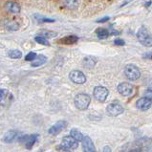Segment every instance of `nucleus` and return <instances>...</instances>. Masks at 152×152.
Masks as SVG:
<instances>
[{"label":"nucleus","instance_id":"f257e3e1","mask_svg":"<svg viewBox=\"0 0 152 152\" xmlns=\"http://www.w3.org/2000/svg\"><path fill=\"white\" fill-rule=\"evenodd\" d=\"M91 102V99L88 96L87 94L84 93H80L77 94L75 97V99H74V102H75V105L77 109L80 110H86L89 106Z\"/></svg>","mask_w":152,"mask_h":152},{"label":"nucleus","instance_id":"f03ea898","mask_svg":"<svg viewBox=\"0 0 152 152\" xmlns=\"http://www.w3.org/2000/svg\"><path fill=\"white\" fill-rule=\"evenodd\" d=\"M137 38L142 45L146 47H152V37L149 34L145 27H141L137 33Z\"/></svg>","mask_w":152,"mask_h":152},{"label":"nucleus","instance_id":"7ed1b4c3","mask_svg":"<svg viewBox=\"0 0 152 152\" xmlns=\"http://www.w3.org/2000/svg\"><path fill=\"white\" fill-rule=\"evenodd\" d=\"M124 75L130 80H137L140 79L141 72L139 70V68L133 64H127L124 67Z\"/></svg>","mask_w":152,"mask_h":152},{"label":"nucleus","instance_id":"20e7f679","mask_svg":"<svg viewBox=\"0 0 152 152\" xmlns=\"http://www.w3.org/2000/svg\"><path fill=\"white\" fill-rule=\"evenodd\" d=\"M108 93L109 92H108L107 88H105L104 86H97V87H95L94 89L93 95L97 101L103 102H105V99H107Z\"/></svg>","mask_w":152,"mask_h":152},{"label":"nucleus","instance_id":"39448f33","mask_svg":"<svg viewBox=\"0 0 152 152\" xmlns=\"http://www.w3.org/2000/svg\"><path fill=\"white\" fill-rule=\"evenodd\" d=\"M69 79H70L74 83L77 84H83L86 82V77L83 73L79 70H74L69 74Z\"/></svg>","mask_w":152,"mask_h":152},{"label":"nucleus","instance_id":"423d86ee","mask_svg":"<svg viewBox=\"0 0 152 152\" xmlns=\"http://www.w3.org/2000/svg\"><path fill=\"white\" fill-rule=\"evenodd\" d=\"M106 112L109 116L116 117L121 115L124 112V107L118 102H112L110 104H108V106L106 108Z\"/></svg>","mask_w":152,"mask_h":152},{"label":"nucleus","instance_id":"0eeeda50","mask_svg":"<svg viewBox=\"0 0 152 152\" xmlns=\"http://www.w3.org/2000/svg\"><path fill=\"white\" fill-rule=\"evenodd\" d=\"M38 134H33V135H25L19 138V141L21 142H24L25 146L27 149H32L34 145V142L37 141Z\"/></svg>","mask_w":152,"mask_h":152},{"label":"nucleus","instance_id":"6e6552de","mask_svg":"<svg viewBox=\"0 0 152 152\" xmlns=\"http://www.w3.org/2000/svg\"><path fill=\"white\" fill-rule=\"evenodd\" d=\"M134 87L132 84L128 83V82H121L118 85V91L119 93L124 97H129L131 96L133 93Z\"/></svg>","mask_w":152,"mask_h":152},{"label":"nucleus","instance_id":"1a4fd4ad","mask_svg":"<svg viewBox=\"0 0 152 152\" xmlns=\"http://www.w3.org/2000/svg\"><path fill=\"white\" fill-rule=\"evenodd\" d=\"M66 126H67V121H58V123H56L54 125H52L50 129L48 130V132L51 135H58V134L61 132Z\"/></svg>","mask_w":152,"mask_h":152},{"label":"nucleus","instance_id":"9d476101","mask_svg":"<svg viewBox=\"0 0 152 152\" xmlns=\"http://www.w3.org/2000/svg\"><path fill=\"white\" fill-rule=\"evenodd\" d=\"M61 145L65 146L66 148L69 149H76L77 146H79V142H77V140H75L72 136H66L62 139V144Z\"/></svg>","mask_w":152,"mask_h":152},{"label":"nucleus","instance_id":"9b49d317","mask_svg":"<svg viewBox=\"0 0 152 152\" xmlns=\"http://www.w3.org/2000/svg\"><path fill=\"white\" fill-rule=\"evenodd\" d=\"M151 104H152V101H150L149 99L144 97V98L139 99L137 101L136 107L138 108L139 110L145 111V110H148L149 108L151 107Z\"/></svg>","mask_w":152,"mask_h":152},{"label":"nucleus","instance_id":"f8f14e48","mask_svg":"<svg viewBox=\"0 0 152 152\" xmlns=\"http://www.w3.org/2000/svg\"><path fill=\"white\" fill-rule=\"evenodd\" d=\"M82 142V148H83L84 152H95L96 148H95L94 142L91 140V138L88 136H84Z\"/></svg>","mask_w":152,"mask_h":152},{"label":"nucleus","instance_id":"ddd939ff","mask_svg":"<svg viewBox=\"0 0 152 152\" xmlns=\"http://www.w3.org/2000/svg\"><path fill=\"white\" fill-rule=\"evenodd\" d=\"M5 8L8 12H12V14H18V12H20V6L14 1L7 2L6 5H5Z\"/></svg>","mask_w":152,"mask_h":152},{"label":"nucleus","instance_id":"4468645a","mask_svg":"<svg viewBox=\"0 0 152 152\" xmlns=\"http://www.w3.org/2000/svg\"><path fill=\"white\" fill-rule=\"evenodd\" d=\"M4 27H5L8 31L15 32L18 30L19 26H18V23L15 22L14 20H5L4 21Z\"/></svg>","mask_w":152,"mask_h":152},{"label":"nucleus","instance_id":"2eb2a0df","mask_svg":"<svg viewBox=\"0 0 152 152\" xmlns=\"http://www.w3.org/2000/svg\"><path fill=\"white\" fill-rule=\"evenodd\" d=\"M17 136V133L16 131H15V130H10V131H8L5 133V135L3 136L2 140L3 142H12L15 141V139L16 138Z\"/></svg>","mask_w":152,"mask_h":152},{"label":"nucleus","instance_id":"dca6fc26","mask_svg":"<svg viewBox=\"0 0 152 152\" xmlns=\"http://www.w3.org/2000/svg\"><path fill=\"white\" fill-rule=\"evenodd\" d=\"M77 40H79V37H76V36H68V37H65L63 38H61L58 42L61 43V44H67V45H70V44H74L76 43Z\"/></svg>","mask_w":152,"mask_h":152},{"label":"nucleus","instance_id":"f3484780","mask_svg":"<svg viewBox=\"0 0 152 152\" xmlns=\"http://www.w3.org/2000/svg\"><path fill=\"white\" fill-rule=\"evenodd\" d=\"M46 61H47V58H46L45 56H43V55H38V56H37V58L32 61V66H34V67L41 66V65H43L44 63H46Z\"/></svg>","mask_w":152,"mask_h":152},{"label":"nucleus","instance_id":"a211bd4d","mask_svg":"<svg viewBox=\"0 0 152 152\" xmlns=\"http://www.w3.org/2000/svg\"><path fill=\"white\" fill-rule=\"evenodd\" d=\"M70 135L75 139V140H77V142H80V141H82L83 140V134H82L79 129H77V128H73L71 129V131H70Z\"/></svg>","mask_w":152,"mask_h":152},{"label":"nucleus","instance_id":"6ab92c4d","mask_svg":"<svg viewBox=\"0 0 152 152\" xmlns=\"http://www.w3.org/2000/svg\"><path fill=\"white\" fill-rule=\"evenodd\" d=\"M96 59L92 56H87V58H85L83 59V66L85 68H93L95 66V64H96Z\"/></svg>","mask_w":152,"mask_h":152},{"label":"nucleus","instance_id":"aec40b11","mask_svg":"<svg viewBox=\"0 0 152 152\" xmlns=\"http://www.w3.org/2000/svg\"><path fill=\"white\" fill-rule=\"evenodd\" d=\"M96 34L99 39H105V38L109 37V33H108V31L106 29H103V28H98L96 30Z\"/></svg>","mask_w":152,"mask_h":152},{"label":"nucleus","instance_id":"412c9836","mask_svg":"<svg viewBox=\"0 0 152 152\" xmlns=\"http://www.w3.org/2000/svg\"><path fill=\"white\" fill-rule=\"evenodd\" d=\"M39 36L41 37H46L47 39L48 38H53V37H56L58 36V34L55 33V32H52V31H49V30H41L39 32Z\"/></svg>","mask_w":152,"mask_h":152},{"label":"nucleus","instance_id":"4be33fe9","mask_svg":"<svg viewBox=\"0 0 152 152\" xmlns=\"http://www.w3.org/2000/svg\"><path fill=\"white\" fill-rule=\"evenodd\" d=\"M9 56H10L11 58L18 59L22 58V53H21V51L19 50H12L9 52Z\"/></svg>","mask_w":152,"mask_h":152},{"label":"nucleus","instance_id":"5701e85b","mask_svg":"<svg viewBox=\"0 0 152 152\" xmlns=\"http://www.w3.org/2000/svg\"><path fill=\"white\" fill-rule=\"evenodd\" d=\"M34 40L36 42H37L38 44H41V45H45V46H50V43L48 41L46 37H41V36H37L34 37Z\"/></svg>","mask_w":152,"mask_h":152},{"label":"nucleus","instance_id":"b1692460","mask_svg":"<svg viewBox=\"0 0 152 152\" xmlns=\"http://www.w3.org/2000/svg\"><path fill=\"white\" fill-rule=\"evenodd\" d=\"M37 55L36 53H34V52H31V53H29L27 56H25V60H27V61H33V60H34L37 58Z\"/></svg>","mask_w":152,"mask_h":152},{"label":"nucleus","instance_id":"393cba45","mask_svg":"<svg viewBox=\"0 0 152 152\" xmlns=\"http://www.w3.org/2000/svg\"><path fill=\"white\" fill-rule=\"evenodd\" d=\"M145 97L147 98V99H149L150 101H152V87L148 88L146 91H145Z\"/></svg>","mask_w":152,"mask_h":152},{"label":"nucleus","instance_id":"a878e982","mask_svg":"<svg viewBox=\"0 0 152 152\" xmlns=\"http://www.w3.org/2000/svg\"><path fill=\"white\" fill-rule=\"evenodd\" d=\"M58 152H72L71 149L66 148V147L63 146V145H59V146H58Z\"/></svg>","mask_w":152,"mask_h":152},{"label":"nucleus","instance_id":"bb28decb","mask_svg":"<svg viewBox=\"0 0 152 152\" xmlns=\"http://www.w3.org/2000/svg\"><path fill=\"white\" fill-rule=\"evenodd\" d=\"M114 43L116 45H120V46H124L125 44V42L124 39H115Z\"/></svg>","mask_w":152,"mask_h":152},{"label":"nucleus","instance_id":"cd10ccee","mask_svg":"<svg viewBox=\"0 0 152 152\" xmlns=\"http://www.w3.org/2000/svg\"><path fill=\"white\" fill-rule=\"evenodd\" d=\"M39 22H54L53 19H49V18H46V17H40L39 19H38Z\"/></svg>","mask_w":152,"mask_h":152},{"label":"nucleus","instance_id":"c85d7f7f","mask_svg":"<svg viewBox=\"0 0 152 152\" xmlns=\"http://www.w3.org/2000/svg\"><path fill=\"white\" fill-rule=\"evenodd\" d=\"M108 20H109V17L105 16V17H103V18H102V19H98L97 22L98 23H103V22H106V21H108Z\"/></svg>","mask_w":152,"mask_h":152},{"label":"nucleus","instance_id":"c756f323","mask_svg":"<svg viewBox=\"0 0 152 152\" xmlns=\"http://www.w3.org/2000/svg\"><path fill=\"white\" fill-rule=\"evenodd\" d=\"M103 152H110V147L109 146H105L103 148Z\"/></svg>","mask_w":152,"mask_h":152},{"label":"nucleus","instance_id":"7c9ffc66","mask_svg":"<svg viewBox=\"0 0 152 152\" xmlns=\"http://www.w3.org/2000/svg\"><path fill=\"white\" fill-rule=\"evenodd\" d=\"M3 96H4V91L0 89V99L3 98Z\"/></svg>","mask_w":152,"mask_h":152},{"label":"nucleus","instance_id":"2f4dec72","mask_svg":"<svg viewBox=\"0 0 152 152\" xmlns=\"http://www.w3.org/2000/svg\"><path fill=\"white\" fill-rule=\"evenodd\" d=\"M150 5H151V1H147V3L145 4V7H148Z\"/></svg>","mask_w":152,"mask_h":152}]
</instances>
